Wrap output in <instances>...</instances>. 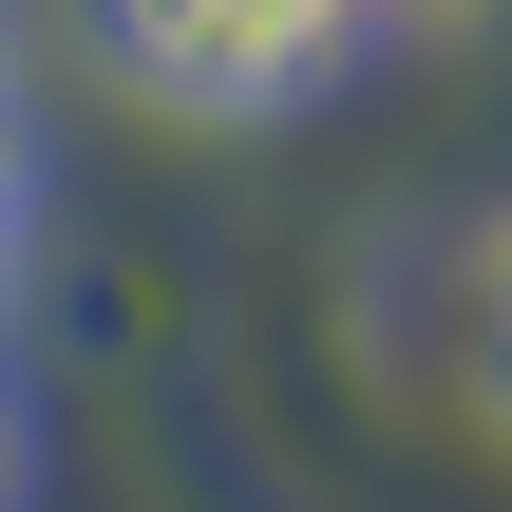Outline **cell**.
<instances>
[{"label":"cell","mask_w":512,"mask_h":512,"mask_svg":"<svg viewBox=\"0 0 512 512\" xmlns=\"http://www.w3.org/2000/svg\"><path fill=\"white\" fill-rule=\"evenodd\" d=\"M380 0H114V38L171 76V95H209V114H247V95H304L342 38H361Z\"/></svg>","instance_id":"1"},{"label":"cell","mask_w":512,"mask_h":512,"mask_svg":"<svg viewBox=\"0 0 512 512\" xmlns=\"http://www.w3.org/2000/svg\"><path fill=\"white\" fill-rule=\"evenodd\" d=\"M19 475H38V456H19V399H0V512H19Z\"/></svg>","instance_id":"2"},{"label":"cell","mask_w":512,"mask_h":512,"mask_svg":"<svg viewBox=\"0 0 512 512\" xmlns=\"http://www.w3.org/2000/svg\"><path fill=\"white\" fill-rule=\"evenodd\" d=\"M494 380H512V247H494Z\"/></svg>","instance_id":"3"},{"label":"cell","mask_w":512,"mask_h":512,"mask_svg":"<svg viewBox=\"0 0 512 512\" xmlns=\"http://www.w3.org/2000/svg\"><path fill=\"white\" fill-rule=\"evenodd\" d=\"M0 247H19V152H0Z\"/></svg>","instance_id":"4"},{"label":"cell","mask_w":512,"mask_h":512,"mask_svg":"<svg viewBox=\"0 0 512 512\" xmlns=\"http://www.w3.org/2000/svg\"><path fill=\"white\" fill-rule=\"evenodd\" d=\"M418 19H494V0H418Z\"/></svg>","instance_id":"5"}]
</instances>
